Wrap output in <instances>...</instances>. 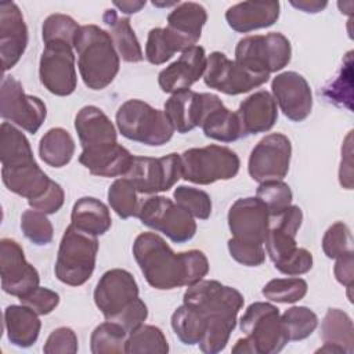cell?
<instances>
[{"instance_id": "40", "label": "cell", "mask_w": 354, "mask_h": 354, "mask_svg": "<svg viewBox=\"0 0 354 354\" xmlns=\"http://www.w3.org/2000/svg\"><path fill=\"white\" fill-rule=\"evenodd\" d=\"M281 322L289 342L307 339L318 326L317 314L304 306H295L283 311Z\"/></svg>"}, {"instance_id": "32", "label": "cell", "mask_w": 354, "mask_h": 354, "mask_svg": "<svg viewBox=\"0 0 354 354\" xmlns=\"http://www.w3.org/2000/svg\"><path fill=\"white\" fill-rule=\"evenodd\" d=\"M102 22L108 28V33L113 41V46L123 61L140 62L144 59L140 41L127 17H119L116 10L108 8L102 14Z\"/></svg>"}, {"instance_id": "14", "label": "cell", "mask_w": 354, "mask_h": 354, "mask_svg": "<svg viewBox=\"0 0 354 354\" xmlns=\"http://www.w3.org/2000/svg\"><path fill=\"white\" fill-rule=\"evenodd\" d=\"M270 76L253 73L241 66L235 59H230L224 53L213 51L207 55L203 73L205 84L228 95L248 93L268 80Z\"/></svg>"}, {"instance_id": "16", "label": "cell", "mask_w": 354, "mask_h": 354, "mask_svg": "<svg viewBox=\"0 0 354 354\" xmlns=\"http://www.w3.org/2000/svg\"><path fill=\"white\" fill-rule=\"evenodd\" d=\"M303 221V212L299 206L290 205L279 212L270 213L268 230L264 239L266 252L274 266L281 264L292 256L297 246L296 235Z\"/></svg>"}, {"instance_id": "34", "label": "cell", "mask_w": 354, "mask_h": 354, "mask_svg": "<svg viewBox=\"0 0 354 354\" xmlns=\"http://www.w3.org/2000/svg\"><path fill=\"white\" fill-rule=\"evenodd\" d=\"M75 141L68 130L53 127L40 138L39 155L51 167L66 166L75 155Z\"/></svg>"}, {"instance_id": "10", "label": "cell", "mask_w": 354, "mask_h": 354, "mask_svg": "<svg viewBox=\"0 0 354 354\" xmlns=\"http://www.w3.org/2000/svg\"><path fill=\"white\" fill-rule=\"evenodd\" d=\"M0 115L4 120L35 134L47 116V108L39 97L26 94L19 80L6 75L0 88Z\"/></svg>"}, {"instance_id": "29", "label": "cell", "mask_w": 354, "mask_h": 354, "mask_svg": "<svg viewBox=\"0 0 354 354\" xmlns=\"http://www.w3.org/2000/svg\"><path fill=\"white\" fill-rule=\"evenodd\" d=\"M1 178L8 191L28 201L41 196L51 183V178L36 162L17 167H1Z\"/></svg>"}, {"instance_id": "18", "label": "cell", "mask_w": 354, "mask_h": 354, "mask_svg": "<svg viewBox=\"0 0 354 354\" xmlns=\"http://www.w3.org/2000/svg\"><path fill=\"white\" fill-rule=\"evenodd\" d=\"M270 212L257 196L236 199L228 210V228L232 238L264 245Z\"/></svg>"}, {"instance_id": "27", "label": "cell", "mask_w": 354, "mask_h": 354, "mask_svg": "<svg viewBox=\"0 0 354 354\" xmlns=\"http://www.w3.org/2000/svg\"><path fill=\"white\" fill-rule=\"evenodd\" d=\"M75 129L82 148L118 142V133L102 109L86 105L75 116Z\"/></svg>"}, {"instance_id": "56", "label": "cell", "mask_w": 354, "mask_h": 354, "mask_svg": "<svg viewBox=\"0 0 354 354\" xmlns=\"http://www.w3.org/2000/svg\"><path fill=\"white\" fill-rule=\"evenodd\" d=\"M353 162H351V131L346 137V142L342 147V162L339 169L340 185L351 189L353 188Z\"/></svg>"}, {"instance_id": "48", "label": "cell", "mask_w": 354, "mask_h": 354, "mask_svg": "<svg viewBox=\"0 0 354 354\" xmlns=\"http://www.w3.org/2000/svg\"><path fill=\"white\" fill-rule=\"evenodd\" d=\"M322 250L329 259H337L353 252V236L347 224L336 221L324 234Z\"/></svg>"}, {"instance_id": "46", "label": "cell", "mask_w": 354, "mask_h": 354, "mask_svg": "<svg viewBox=\"0 0 354 354\" xmlns=\"http://www.w3.org/2000/svg\"><path fill=\"white\" fill-rule=\"evenodd\" d=\"M351 51L346 54V58L343 61V66L339 71L336 79L329 83V86L325 87L324 95L333 104L346 106L347 109H351V77H353V58Z\"/></svg>"}, {"instance_id": "54", "label": "cell", "mask_w": 354, "mask_h": 354, "mask_svg": "<svg viewBox=\"0 0 354 354\" xmlns=\"http://www.w3.org/2000/svg\"><path fill=\"white\" fill-rule=\"evenodd\" d=\"M313 267V254L304 248H297L296 252L289 256L285 261L275 266V268L288 275V277H299L301 274H306Z\"/></svg>"}, {"instance_id": "24", "label": "cell", "mask_w": 354, "mask_h": 354, "mask_svg": "<svg viewBox=\"0 0 354 354\" xmlns=\"http://www.w3.org/2000/svg\"><path fill=\"white\" fill-rule=\"evenodd\" d=\"M243 136L266 133L278 119V106L271 93L256 91L245 98L236 111Z\"/></svg>"}, {"instance_id": "43", "label": "cell", "mask_w": 354, "mask_h": 354, "mask_svg": "<svg viewBox=\"0 0 354 354\" xmlns=\"http://www.w3.org/2000/svg\"><path fill=\"white\" fill-rule=\"evenodd\" d=\"M174 202L188 212L192 217L206 220L212 214V199L207 192L195 188L180 185L173 192Z\"/></svg>"}, {"instance_id": "21", "label": "cell", "mask_w": 354, "mask_h": 354, "mask_svg": "<svg viewBox=\"0 0 354 354\" xmlns=\"http://www.w3.org/2000/svg\"><path fill=\"white\" fill-rule=\"evenodd\" d=\"M206 62L207 57L202 46L196 44L184 50L177 61L159 72V87L163 93L169 94L189 90V87L203 76Z\"/></svg>"}, {"instance_id": "36", "label": "cell", "mask_w": 354, "mask_h": 354, "mask_svg": "<svg viewBox=\"0 0 354 354\" xmlns=\"http://www.w3.org/2000/svg\"><path fill=\"white\" fill-rule=\"evenodd\" d=\"M171 328L176 336L187 346L198 344L206 329V318L196 310L181 304L171 314Z\"/></svg>"}, {"instance_id": "53", "label": "cell", "mask_w": 354, "mask_h": 354, "mask_svg": "<svg viewBox=\"0 0 354 354\" xmlns=\"http://www.w3.org/2000/svg\"><path fill=\"white\" fill-rule=\"evenodd\" d=\"M64 201H65V192L62 187L58 183L51 180L47 191L41 196L28 201V203L35 210H39L46 214H54L62 207Z\"/></svg>"}, {"instance_id": "9", "label": "cell", "mask_w": 354, "mask_h": 354, "mask_svg": "<svg viewBox=\"0 0 354 354\" xmlns=\"http://www.w3.org/2000/svg\"><path fill=\"white\" fill-rule=\"evenodd\" d=\"M243 296L235 288L214 279H202L187 288L183 304L196 310L207 319L235 318L243 307Z\"/></svg>"}, {"instance_id": "4", "label": "cell", "mask_w": 354, "mask_h": 354, "mask_svg": "<svg viewBox=\"0 0 354 354\" xmlns=\"http://www.w3.org/2000/svg\"><path fill=\"white\" fill-rule=\"evenodd\" d=\"M97 252V236L84 234L71 224L62 235L54 266L58 281L69 286L86 283L94 272Z\"/></svg>"}, {"instance_id": "8", "label": "cell", "mask_w": 354, "mask_h": 354, "mask_svg": "<svg viewBox=\"0 0 354 354\" xmlns=\"http://www.w3.org/2000/svg\"><path fill=\"white\" fill-rule=\"evenodd\" d=\"M137 217L144 225L165 234L174 243H185L196 232L194 217L166 196L155 195L145 199L140 205Z\"/></svg>"}, {"instance_id": "50", "label": "cell", "mask_w": 354, "mask_h": 354, "mask_svg": "<svg viewBox=\"0 0 354 354\" xmlns=\"http://www.w3.org/2000/svg\"><path fill=\"white\" fill-rule=\"evenodd\" d=\"M19 301L21 304L33 310L37 315H47L58 306L59 295L48 288L37 286L29 293L21 296Z\"/></svg>"}, {"instance_id": "6", "label": "cell", "mask_w": 354, "mask_h": 354, "mask_svg": "<svg viewBox=\"0 0 354 354\" xmlns=\"http://www.w3.org/2000/svg\"><path fill=\"white\" fill-rule=\"evenodd\" d=\"M290 57V41L279 32L246 36L235 47V62L253 73L264 76L283 69Z\"/></svg>"}, {"instance_id": "42", "label": "cell", "mask_w": 354, "mask_h": 354, "mask_svg": "<svg viewBox=\"0 0 354 354\" xmlns=\"http://www.w3.org/2000/svg\"><path fill=\"white\" fill-rule=\"evenodd\" d=\"M307 282L299 277L275 278L268 281L261 293L266 299L277 303H296L307 293Z\"/></svg>"}, {"instance_id": "38", "label": "cell", "mask_w": 354, "mask_h": 354, "mask_svg": "<svg viewBox=\"0 0 354 354\" xmlns=\"http://www.w3.org/2000/svg\"><path fill=\"white\" fill-rule=\"evenodd\" d=\"M169 344L162 329L153 325H141L126 340L127 354H166Z\"/></svg>"}, {"instance_id": "57", "label": "cell", "mask_w": 354, "mask_h": 354, "mask_svg": "<svg viewBox=\"0 0 354 354\" xmlns=\"http://www.w3.org/2000/svg\"><path fill=\"white\" fill-rule=\"evenodd\" d=\"M290 4L304 12H319L322 11L328 3L326 1H317V0H300V1H290Z\"/></svg>"}, {"instance_id": "11", "label": "cell", "mask_w": 354, "mask_h": 354, "mask_svg": "<svg viewBox=\"0 0 354 354\" xmlns=\"http://www.w3.org/2000/svg\"><path fill=\"white\" fill-rule=\"evenodd\" d=\"M39 77L51 94L71 95L77 84L73 46L65 41L46 43L39 62Z\"/></svg>"}, {"instance_id": "3", "label": "cell", "mask_w": 354, "mask_h": 354, "mask_svg": "<svg viewBox=\"0 0 354 354\" xmlns=\"http://www.w3.org/2000/svg\"><path fill=\"white\" fill-rule=\"evenodd\" d=\"M116 126L123 137L149 147L166 144L176 131L163 111L142 100L123 102L116 112Z\"/></svg>"}, {"instance_id": "22", "label": "cell", "mask_w": 354, "mask_h": 354, "mask_svg": "<svg viewBox=\"0 0 354 354\" xmlns=\"http://www.w3.org/2000/svg\"><path fill=\"white\" fill-rule=\"evenodd\" d=\"M133 158L134 156L123 145L112 142L83 148L79 162L94 176L124 177L131 166Z\"/></svg>"}, {"instance_id": "31", "label": "cell", "mask_w": 354, "mask_h": 354, "mask_svg": "<svg viewBox=\"0 0 354 354\" xmlns=\"http://www.w3.org/2000/svg\"><path fill=\"white\" fill-rule=\"evenodd\" d=\"M71 224L84 234L100 236L112 225L111 212L101 201L93 196H83L72 207Z\"/></svg>"}, {"instance_id": "23", "label": "cell", "mask_w": 354, "mask_h": 354, "mask_svg": "<svg viewBox=\"0 0 354 354\" xmlns=\"http://www.w3.org/2000/svg\"><path fill=\"white\" fill-rule=\"evenodd\" d=\"M199 127L206 137L221 142L245 137L236 112L230 111L217 95L210 93H205V111Z\"/></svg>"}, {"instance_id": "2", "label": "cell", "mask_w": 354, "mask_h": 354, "mask_svg": "<svg viewBox=\"0 0 354 354\" xmlns=\"http://www.w3.org/2000/svg\"><path fill=\"white\" fill-rule=\"evenodd\" d=\"M73 48L83 83L91 90H104L116 77L120 57L109 33L97 25H83L75 37Z\"/></svg>"}, {"instance_id": "1", "label": "cell", "mask_w": 354, "mask_h": 354, "mask_svg": "<svg viewBox=\"0 0 354 354\" xmlns=\"http://www.w3.org/2000/svg\"><path fill=\"white\" fill-rule=\"evenodd\" d=\"M133 254L147 282L159 290L188 288L209 272V261L203 252L192 249L176 253L155 232L140 234L133 243Z\"/></svg>"}, {"instance_id": "39", "label": "cell", "mask_w": 354, "mask_h": 354, "mask_svg": "<svg viewBox=\"0 0 354 354\" xmlns=\"http://www.w3.org/2000/svg\"><path fill=\"white\" fill-rule=\"evenodd\" d=\"M178 51L183 53L184 48L167 26L149 30L145 44V58L149 64L162 65Z\"/></svg>"}, {"instance_id": "47", "label": "cell", "mask_w": 354, "mask_h": 354, "mask_svg": "<svg viewBox=\"0 0 354 354\" xmlns=\"http://www.w3.org/2000/svg\"><path fill=\"white\" fill-rule=\"evenodd\" d=\"M256 196L267 206L270 213L279 212L292 205L293 194L290 187L282 180H270L260 183Z\"/></svg>"}, {"instance_id": "25", "label": "cell", "mask_w": 354, "mask_h": 354, "mask_svg": "<svg viewBox=\"0 0 354 354\" xmlns=\"http://www.w3.org/2000/svg\"><path fill=\"white\" fill-rule=\"evenodd\" d=\"M278 1H242L225 11V19L231 29L239 33L268 28L279 18Z\"/></svg>"}, {"instance_id": "58", "label": "cell", "mask_w": 354, "mask_h": 354, "mask_svg": "<svg viewBox=\"0 0 354 354\" xmlns=\"http://www.w3.org/2000/svg\"><path fill=\"white\" fill-rule=\"evenodd\" d=\"M113 6L122 11L123 14H136L144 6H145V1H141V0H126V1H113Z\"/></svg>"}, {"instance_id": "26", "label": "cell", "mask_w": 354, "mask_h": 354, "mask_svg": "<svg viewBox=\"0 0 354 354\" xmlns=\"http://www.w3.org/2000/svg\"><path fill=\"white\" fill-rule=\"evenodd\" d=\"M205 111V93L192 90L178 91L165 102L163 112L174 130L180 134L188 133L201 126Z\"/></svg>"}, {"instance_id": "7", "label": "cell", "mask_w": 354, "mask_h": 354, "mask_svg": "<svg viewBox=\"0 0 354 354\" xmlns=\"http://www.w3.org/2000/svg\"><path fill=\"white\" fill-rule=\"evenodd\" d=\"M239 328L252 347V354H277L288 340L278 307L267 301H254L239 319Z\"/></svg>"}, {"instance_id": "28", "label": "cell", "mask_w": 354, "mask_h": 354, "mask_svg": "<svg viewBox=\"0 0 354 354\" xmlns=\"http://www.w3.org/2000/svg\"><path fill=\"white\" fill-rule=\"evenodd\" d=\"M207 21V12L199 3H178L167 15V29L177 37L184 50L196 46L202 28Z\"/></svg>"}, {"instance_id": "13", "label": "cell", "mask_w": 354, "mask_h": 354, "mask_svg": "<svg viewBox=\"0 0 354 354\" xmlns=\"http://www.w3.org/2000/svg\"><path fill=\"white\" fill-rule=\"evenodd\" d=\"M290 156V140L282 133H271L252 149L248 162L249 176L259 184L270 180H283L289 171Z\"/></svg>"}, {"instance_id": "20", "label": "cell", "mask_w": 354, "mask_h": 354, "mask_svg": "<svg viewBox=\"0 0 354 354\" xmlns=\"http://www.w3.org/2000/svg\"><path fill=\"white\" fill-rule=\"evenodd\" d=\"M28 46V28L22 11L14 1L0 4V55L3 71L18 64Z\"/></svg>"}, {"instance_id": "12", "label": "cell", "mask_w": 354, "mask_h": 354, "mask_svg": "<svg viewBox=\"0 0 354 354\" xmlns=\"http://www.w3.org/2000/svg\"><path fill=\"white\" fill-rule=\"evenodd\" d=\"M138 194H158L169 191L181 178V158L169 153L162 158L134 156L124 176Z\"/></svg>"}, {"instance_id": "55", "label": "cell", "mask_w": 354, "mask_h": 354, "mask_svg": "<svg viewBox=\"0 0 354 354\" xmlns=\"http://www.w3.org/2000/svg\"><path fill=\"white\" fill-rule=\"evenodd\" d=\"M333 274H335L336 281L347 288L348 297H351L350 290H351L353 282H354V252H348L336 259V263L333 267Z\"/></svg>"}, {"instance_id": "49", "label": "cell", "mask_w": 354, "mask_h": 354, "mask_svg": "<svg viewBox=\"0 0 354 354\" xmlns=\"http://www.w3.org/2000/svg\"><path fill=\"white\" fill-rule=\"evenodd\" d=\"M228 250L231 257L248 267H257L261 266L266 260V250L264 245L261 243H252L243 242L235 238L228 241Z\"/></svg>"}, {"instance_id": "15", "label": "cell", "mask_w": 354, "mask_h": 354, "mask_svg": "<svg viewBox=\"0 0 354 354\" xmlns=\"http://www.w3.org/2000/svg\"><path fill=\"white\" fill-rule=\"evenodd\" d=\"M0 277L1 289L18 299L39 286L37 270L26 261L21 245L11 239L0 241Z\"/></svg>"}, {"instance_id": "30", "label": "cell", "mask_w": 354, "mask_h": 354, "mask_svg": "<svg viewBox=\"0 0 354 354\" xmlns=\"http://www.w3.org/2000/svg\"><path fill=\"white\" fill-rule=\"evenodd\" d=\"M4 326L10 343L26 348L36 343L41 322L39 315L29 307L11 304L4 310Z\"/></svg>"}, {"instance_id": "41", "label": "cell", "mask_w": 354, "mask_h": 354, "mask_svg": "<svg viewBox=\"0 0 354 354\" xmlns=\"http://www.w3.org/2000/svg\"><path fill=\"white\" fill-rule=\"evenodd\" d=\"M137 189L126 177L115 180L108 189V202L120 218L137 217L140 203Z\"/></svg>"}, {"instance_id": "52", "label": "cell", "mask_w": 354, "mask_h": 354, "mask_svg": "<svg viewBox=\"0 0 354 354\" xmlns=\"http://www.w3.org/2000/svg\"><path fill=\"white\" fill-rule=\"evenodd\" d=\"M147 317H148V307L140 297H137L109 321L119 324L127 333H131L133 330L144 325V321L147 319Z\"/></svg>"}, {"instance_id": "51", "label": "cell", "mask_w": 354, "mask_h": 354, "mask_svg": "<svg viewBox=\"0 0 354 354\" xmlns=\"http://www.w3.org/2000/svg\"><path fill=\"white\" fill-rule=\"evenodd\" d=\"M77 348V336L75 330L68 326L54 329L43 346L46 354H75Z\"/></svg>"}, {"instance_id": "44", "label": "cell", "mask_w": 354, "mask_h": 354, "mask_svg": "<svg viewBox=\"0 0 354 354\" xmlns=\"http://www.w3.org/2000/svg\"><path fill=\"white\" fill-rule=\"evenodd\" d=\"M21 230L24 235L37 246L48 245L54 236V228L47 214L35 209H29L22 213Z\"/></svg>"}, {"instance_id": "5", "label": "cell", "mask_w": 354, "mask_h": 354, "mask_svg": "<svg viewBox=\"0 0 354 354\" xmlns=\"http://www.w3.org/2000/svg\"><path fill=\"white\" fill-rule=\"evenodd\" d=\"M181 178L199 185L234 178L241 166L238 155L223 145L189 148L181 155Z\"/></svg>"}, {"instance_id": "19", "label": "cell", "mask_w": 354, "mask_h": 354, "mask_svg": "<svg viewBox=\"0 0 354 354\" xmlns=\"http://www.w3.org/2000/svg\"><path fill=\"white\" fill-rule=\"evenodd\" d=\"M272 97L292 122L304 120L313 108V93L308 82L297 72L286 71L277 75L271 83Z\"/></svg>"}, {"instance_id": "33", "label": "cell", "mask_w": 354, "mask_h": 354, "mask_svg": "<svg viewBox=\"0 0 354 354\" xmlns=\"http://www.w3.org/2000/svg\"><path fill=\"white\" fill-rule=\"evenodd\" d=\"M0 162L1 167H17L36 162L26 136L12 123L0 126Z\"/></svg>"}, {"instance_id": "45", "label": "cell", "mask_w": 354, "mask_h": 354, "mask_svg": "<svg viewBox=\"0 0 354 354\" xmlns=\"http://www.w3.org/2000/svg\"><path fill=\"white\" fill-rule=\"evenodd\" d=\"M79 28L80 26L72 17L65 14H51L43 22L41 37L44 44L50 41H65L73 46Z\"/></svg>"}, {"instance_id": "35", "label": "cell", "mask_w": 354, "mask_h": 354, "mask_svg": "<svg viewBox=\"0 0 354 354\" xmlns=\"http://www.w3.org/2000/svg\"><path fill=\"white\" fill-rule=\"evenodd\" d=\"M321 339L324 343L351 354L354 350V328L350 315L343 310L329 308L321 322Z\"/></svg>"}, {"instance_id": "37", "label": "cell", "mask_w": 354, "mask_h": 354, "mask_svg": "<svg viewBox=\"0 0 354 354\" xmlns=\"http://www.w3.org/2000/svg\"><path fill=\"white\" fill-rule=\"evenodd\" d=\"M129 333L116 322L105 321L95 326L90 337V351L93 354L126 353Z\"/></svg>"}, {"instance_id": "17", "label": "cell", "mask_w": 354, "mask_h": 354, "mask_svg": "<svg viewBox=\"0 0 354 354\" xmlns=\"http://www.w3.org/2000/svg\"><path fill=\"white\" fill-rule=\"evenodd\" d=\"M134 277L122 268H112L102 274L94 289V303L105 319H112L126 306L138 297Z\"/></svg>"}]
</instances>
